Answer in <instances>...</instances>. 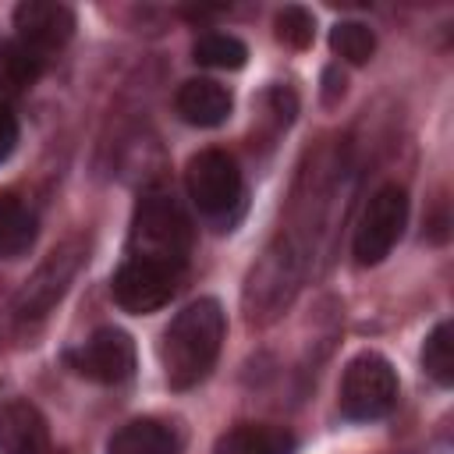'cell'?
Listing matches in <instances>:
<instances>
[{
  "instance_id": "obj_1",
  "label": "cell",
  "mask_w": 454,
  "mask_h": 454,
  "mask_svg": "<svg viewBox=\"0 0 454 454\" xmlns=\"http://www.w3.org/2000/svg\"><path fill=\"white\" fill-rule=\"evenodd\" d=\"M223 333H227V316L216 298H199L184 305L170 319L160 340V362H163L167 383L174 390H188L202 383L216 365Z\"/></svg>"
},
{
  "instance_id": "obj_2",
  "label": "cell",
  "mask_w": 454,
  "mask_h": 454,
  "mask_svg": "<svg viewBox=\"0 0 454 454\" xmlns=\"http://www.w3.org/2000/svg\"><path fill=\"white\" fill-rule=\"evenodd\" d=\"M192 252V223L177 199L163 188H149L135 202L131 216V234H128V255L131 259H149L160 266H174L184 273Z\"/></svg>"
},
{
  "instance_id": "obj_3",
  "label": "cell",
  "mask_w": 454,
  "mask_h": 454,
  "mask_svg": "<svg viewBox=\"0 0 454 454\" xmlns=\"http://www.w3.org/2000/svg\"><path fill=\"white\" fill-rule=\"evenodd\" d=\"M301 273H305V252L291 241V238H277L262 259L252 266L248 273V287H245V312H248V323H270L277 319L291 298L298 294L301 287Z\"/></svg>"
},
{
  "instance_id": "obj_4",
  "label": "cell",
  "mask_w": 454,
  "mask_h": 454,
  "mask_svg": "<svg viewBox=\"0 0 454 454\" xmlns=\"http://www.w3.org/2000/svg\"><path fill=\"white\" fill-rule=\"evenodd\" d=\"M184 184H188V199L199 209V216H206L209 223H231L245 202V181L241 170L234 163V156H227L223 149H202L188 160L184 170Z\"/></svg>"
},
{
  "instance_id": "obj_5",
  "label": "cell",
  "mask_w": 454,
  "mask_h": 454,
  "mask_svg": "<svg viewBox=\"0 0 454 454\" xmlns=\"http://www.w3.org/2000/svg\"><path fill=\"white\" fill-rule=\"evenodd\" d=\"M394 404H397V372H394V365L376 351L355 355L344 365V376H340V411H344V419L372 422V419H383Z\"/></svg>"
},
{
  "instance_id": "obj_6",
  "label": "cell",
  "mask_w": 454,
  "mask_h": 454,
  "mask_svg": "<svg viewBox=\"0 0 454 454\" xmlns=\"http://www.w3.org/2000/svg\"><path fill=\"white\" fill-rule=\"evenodd\" d=\"M85 262V241L82 238H67L64 245H57L39 266L35 273L21 284V291L14 294V319L18 323H35L43 319L71 287L74 273Z\"/></svg>"
},
{
  "instance_id": "obj_7",
  "label": "cell",
  "mask_w": 454,
  "mask_h": 454,
  "mask_svg": "<svg viewBox=\"0 0 454 454\" xmlns=\"http://www.w3.org/2000/svg\"><path fill=\"white\" fill-rule=\"evenodd\" d=\"M408 223V192L401 184H383L372 192V199L362 209V220L355 227V262L358 266H376L390 255V248L401 241Z\"/></svg>"
},
{
  "instance_id": "obj_8",
  "label": "cell",
  "mask_w": 454,
  "mask_h": 454,
  "mask_svg": "<svg viewBox=\"0 0 454 454\" xmlns=\"http://www.w3.org/2000/svg\"><path fill=\"white\" fill-rule=\"evenodd\" d=\"M181 284V270L174 266H160V262H149V259H124L121 270L114 273V284H110V294L114 301L131 312V316H145V312H156L163 309L174 291Z\"/></svg>"
},
{
  "instance_id": "obj_9",
  "label": "cell",
  "mask_w": 454,
  "mask_h": 454,
  "mask_svg": "<svg viewBox=\"0 0 454 454\" xmlns=\"http://www.w3.org/2000/svg\"><path fill=\"white\" fill-rule=\"evenodd\" d=\"M67 365L103 387H117L131 380L135 372V344L117 326H99L89 340H82L74 351H67Z\"/></svg>"
},
{
  "instance_id": "obj_10",
  "label": "cell",
  "mask_w": 454,
  "mask_h": 454,
  "mask_svg": "<svg viewBox=\"0 0 454 454\" xmlns=\"http://www.w3.org/2000/svg\"><path fill=\"white\" fill-rule=\"evenodd\" d=\"M14 28L32 53L50 60L74 35V11L57 0H25L14 7Z\"/></svg>"
},
{
  "instance_id": "obj_11",
  "label": "cell",
  "mask_w": 454,
  "mask_h": 454,
  "mask_svg": "<svg viewBox=\"0 0 454 454\" xmlns=\"http://www.w3.org/2000/svg\"><path fill=\"white\" fill-rule=\"evenodd\" d=\"M0 454H53L43 411L32 401H7L0 408Z\"/></svg>"
},
{
  "instance_id": "obj_12",
  "label": "cell",
  "mask_w": 454,
  "mask_h": 454,
  "mask_svg": "<svg viewBox=\"0 0 454 454\" xmlns=\"http://www.w3.org/2000/svg\"><path fill=\"white\" fill-rule=\"evenodd\" d=\"M174 106H177L181 121H188L195 128H216L231 117L234 99H231V89L213 78H188V82H181Z\"/></svg>"
},
{
  "instance_id": "obj_13",
  "label": "cell",
  "mask_w": 454,
  "mask_h": 454,
  "mask_svg": "<svg viewBox=\"0 0 454 454\" xmlns=\"http://www.w3.org/2000/svg\"><path fill=\"white\" fill-rule=\"evenodd\" d=\"M213 454H294V436L270 422H241L216 440Z\"/></svg>"
},
{
  "instance_id": "obj_14",
  "label": "cell",
  "mask_w": 454,
  "mask_h": 454,
  "mask_svg": "<svg viewBox=\"0 0 454 454\" xmlns=\"http://www.w3.org/2000/svg\"><path fill=\"white\" fill-rule=\"evenodd\" d=\"M39 220L25 199L0 192V259H18L35 245Z\"/></svg>"
},
{
  "instance_id": "obj_15",
  "label": "cell",
  "mask_w": 454,
  "mask_h": 454,
  "mask_svg": "<svg viewBox=\"0 0 454 454\" xmlns=\"http://www.w3.org/2000/svg\"><path fill=\"white\" fill-rule=\"evenodd\" d=\"M106 450L110 454H177V436L160 419H135L110 436Z\"/></svg>"
},
{
  "instance_id": "obj_16",
  "label": "cell",
  "mask_w": 454,
  "mask_h": 454,
  "mask_svg": "<svg viewBox=\"0 0 454 454\" xmlns=\"http://www.w3.org/2000/svg\"><path fill=\"white\" fill-rule=\"evenodd\" d=\"M46 60L39 53H32L18 35L14 39H0V89L4 92H25L39 82Z\"/></svg>"
},
{
  "instance_id": "obj_17",
  "label": "cell",
  "mask_w": 454,
  "mask_h": 454,
  "mask_svg": "<svg viewBox=\"0 0 454 454\" xmlns=\"http://www.w3.org/2000/svg\"><path fill=\"white\" fill-rule=\"evenodd\" d=\"M192 57H195L199 64H206V67L234 71V67L245 64L248 50H245L241 39H234V35H227V32H202V35L195 39V46H192Z\"/></svg>"
},
{
  "instance_id": "obj_18",
  "label": "cell",
  "mask_w": 454,
  "mask_h": 454,
  "mask_svg": "<svg viewBox=\"0 0 454 454\" xmlns=\"http://www.w3.org/2000/svg\"><path fill=\"white\" fill-rule=\"evenodd\" d=\"M422 369L440 383L450 387L454 383V340H450V323H436L433 333L422 344Z\"/></svg>"
},
{
  "instance_id": "obj_19",
  "label": "cell",
  "mask_w": 454,
  "mask_h": 454,
  "mask_svg": "<svg viewBox=\"0 0 454 454\" xmlns=\"http://www.w3.org/2000/svg\"><path fill=\"white\" fill-rule=\"evenodd\" d=\"M330 50L337 57H344L348 64H365L376 50V35L362 21H337L330 28Z\"/></svg>"
},
{
  "instance_id": "obj_20",
  "label": "cell",
  "mask_w": 454,
  "mask_h": 454,
  "mask_svg": "<svg viewBox=\"0 0 454 454\" xmlns=\"http://www.w3.org/2000/svg\"><path fill=\"white\" fill-rule=\"evenodd\" d=\"M312 35H316V21H312V14L305 11V7H284L280 14H277V39L284 43V46H291V50H305L309 43H312Z\"/></svg>"
},
{
  "instance_id": "obj_21",
  "label": "cell",
  "mask_w": 454,
  "mask_h": 454,
  "mask_svg": "<svg viewBox=\"0 0 454 454\" xmlns=\"http://www.w3.org/2000/svg\"><path fill=\"white\" fill-rule=\"evenodd\" d=\"M14 145H18V117L11 114L7 103H0V163L14 153Z\"/></svg>"
},
{
  "instance_id": "obj_22",
  "label": "cell",
  "mask_w": 454,
  "mask_h": 454,
  "mask_svg": "<svg viewBox=\"0 0 454 454\" xmlns=\"http://www.w3.org/2000/svg\"><path fill=\"white\" fill-rule=\"evenodd\" d=\"M337 96H344V74L337 78V67H330L326 71V92H323V99L326 103H337Z\"/></svg>"
}]
</instances>
